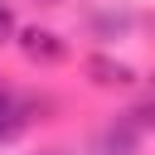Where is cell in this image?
<instances>
[{
	"instance_id": "6da1fadb",
	"label": "cell",
	"mask_w": 155,
	"mask_h": 155,
	"mask_svg": "<svg viewBox=\"0 0 155 155\" xmlns=\"http://www.w3.org/2000/svg\"><path fill=\"white\" fill-rule=\"evenodd\" d=\"M19 53L29 58V63H39V68H53V63H63L68 58V44H63V34L58 29H44V24H29V29H19Z\"/></svg>"
},
{
	"instance_id": "7a4b0ae2",
	"label": "cell",
	"mask_w": 155,
	"mask_h": 155,
	"mask_svg": "<svg viewBox=\"0 0 155 155\" xmlns=\"http://www.w3.org/2000/svg\"><path fill=\"white\" fill-rule=\"evenodd\" d=\"M87 155H140V131H136L126 116H116L111 126H102V131L87 140Z\"/></svg>"
},
{
	"instance_id": "3957f363",
	"label": "cell",
	"mask_w": 155,
	"mask_h": 155,
	"mask_svg": "<svg viewBox=\"0 0 155 155\" xmlns=\"http://www.w3.org/2000/svg\"><path fill=\"white\" fill-rule=\"evenodd\" d=\"M82 68H87V82H92V87H116V92H126V87H136V82H140V73H136L131 63L107 58V53H92Z\"/></svg>"
},
{
	"instance_id": "277c9868",
	"label": "cell",
	"mask_w": 155,
	"mask_h": 155,
	"mask_svg": "<svg viewBox=\"0 0 155 155\" xmlns=\"http://www.w3.org/2000/svg\"><path fill=\"white\" fill-rule=\"evenodd\" d=\"M136 19L131 15H97V34L102 39H111V34H121V29H131Z\"/></svg>"
},
{
	"instance_id": "5b68a950",
	"label": "cell",
	"mask_w": 155,
	"mask_h": 155,
	"mask_svg": "<svg viewBox=\"0 0 155 155\" xmlns=\"http://www.w3.org/2000/svg\"><path fill=\"white\" fill-rule=\"evenodd\" d=\"M15 29H19V24H15V5H10V0H0V44H10V39H15Z\"/></svg>"
},
{
	"instance_id": "8992f818",
	"label": "cell",
	"mask_w": 155,
	"mask_h": 155,
	"mask_svg": "<svg viewBox=\"0 0 155 155\" xmlns=\"http://www.w3.org/2000/svg\"><path fill=\"white\" fill-rule=\"evenodd\" d=\"M39 155H68V150H39Z\"/></svg>"
}]
</instances>
